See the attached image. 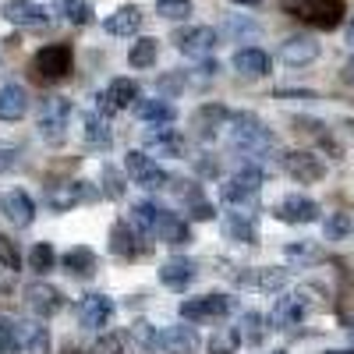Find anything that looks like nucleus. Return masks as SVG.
Masks as SVG:
<instances>
[{
    "label": "nucleus",
    "instance_id": "obj_1",
    "mask_svg": "<svg viewBox=\"0 0 354 354\" xmlns=\"http://www.w3.org/2000/svg\"><path fill=\"white\" fill-rule=\"evenodd\" d=\"M280 11L290 15V18H298L312 28H337L347 15V4L344 0H280Z\"/></svg>",
    "mask_w": 354,
    "mask_h": 354
},
{
    "label": "nucleus",
    "instance_id": "obj_2",
    "mask_svg": "<svg viewBox=\"0 0 354 354\" xmlns=\"http://www.w3.org/2000/svg\"><path fill=\"white\" fill-rule=\"evenodd\" d=\"M230 145L241 153H252V156H266L270 149H277V138L255 113H234L230 117Z\"/></svg>",
    "mask_w": 354,
    "mask_h": 354
},
{
    "label": "nucleus",
    "instance_id": "obj_3",
    "mask_svg": "<svg viewBox=\"0 0 354 354\" xmlns=\"http://www.w3.org/2000/svg\"><path fill=\"white\" fill-rule=\"evenodd\" d=\"M262 181H266L262 167H255V163H241V167L220 185V195H223V202L238 205V209H248V205H255V198H259Z\"/></svg>",
    "mask_w": 354,
    "mask_h": 354
},
{
    "label": "nucleus",
    "instance_id": "obj_4",
    "mask_svg": "<svg viewBox=\"0 0 354 354\" xmlns=\"http://www.w3.org/2000/svg\"><path fill=\"white\" fill-rule=\"evenodd\" d=\"M68 124H71V103L64 96H50V100L39 103L36 131L46 145H61L68 138Z\"/></svg>",
    "mask_w": 354,
    "mask_h": 354
},
{
    "label": "nucleus",
    "instance_id": "obj_5",
    "mask_svg": "<svg viewBox=\"0 0 354 354\" xmlns=\"http://www.w3.org/2000/svg\"><path fill=\"white\" fill-rule=\"evenodd\" d=\"M71 46L68 43H53V46H43L36 57H32V78L36 82H61L68 78L71 71Z\"/></svg>",
    "mask_w": 354,
    "mask_h": 354
},
{
    "label": "nucleus",
    "instance_id": "obj_6",
    "mask_svg": "<svg viewBox=\"0 0 354 354\" xmlns=\"http://www.w3.org/2000/svg\"><path fill=\"white\" fill-rule=\"evenodd\" d=\"M124 174L131 177L138 188H149V192L170 188V181H174V177H170L153 156H145V153H138V149H131V153L124 156Z\"/></svg>",
    "mask_w": 354,
    "mask_h": 354
},
{
    "label": "nucleus",
    "instance_id": "obj_7",
    "mask_svg": "<svg viewBox=\"0 0 354 354\" xmlns=\"http://www.w3.org/2000/svg\"><path fill=\"white\" fill-rule=\"evenodd\" d=\"M174 46L185 57H195V61H205L216 46H220V32L213 25H188L174 32Z\"/></svg>",
    "mask_w": 354,
    "mask_h": 354
},
{
    "label": "nucleus",
    "instance_id": "obj_8",
    "mask_svg": "<svg viewBox=\"0 0 354 354\" xmlns=\"http://www.w3.org/2000/svg\"><path fill=\"white\" fill-rule=\"evenodd\" d=\"M234 308V301L227 294H198V298H185L181 301V319L185 322H216Z\"/></svg>",
    "mask_w": 354,
    "mask_h": 354
},
{
    "label": "nucleus",
    "instance_id": "obj_9",
    "mask_svg": "<svg viewBox=\"0 0 354 354\" xmlns=\"http://www.w3.org/2000/svg\"><path fill=\"white\" fill-rule=\"evenodd\" d=\"M280 163L298 185H315V181L326 177V163H322L315 153H308V149H290V153H283Z\"/></svg>",
    "mask_w": 354,
    "mask_h": 354
},
{
    "label": "nucleus",
    "instance_id": "obj_10",
    "mask_svg": "<svg viewBox=\"0 0 354 354\" xmlns=\"http://www.w3.org/2000/svg\"><path fill=\"white\" fill-rule=\"evenodd\" d=\"M227 117H230V113H227L223 103H202V106L192 113V121H188V124H192V135L202 138V142H213V138L227 128Z\"/></svg>",
    "mask_w": 354,
    "mask_h": 354
},
{
    "label": "nucleus",
    "instance_id": "obj_11",
    "mask_svg": "<svg viewBox=\"0 0 354 354\" xmlns=\"http://www.w3.org/2000/svg\"><path fill=\"white\" fill-rule=\"evenodd\" d=\"M25 305H28V312H32V315L50 319V315H57V312L64 308V294L57 290V287H50V283H43V280H36V283L25 287Z\"/></svg>",
    "mask_w": 354,
    "mask_h": 354
},
{
    "label": "nucleus",
    "instance_id": "obj_12",
    "mask_svg": "<svg viewBox=\"0 0 354 354\" xmlns=\"http://www.w3.org/2000/svg\"><path fill=\"white\" fill-rule=\"evenodd\" d=\"M0 15H4L11 25H18V28H43V25H50V11L43 4H36V0H4Z\"/></svg>",
    "mask_w": 354,
    "mask_h": 354
},
{
    "label": "nucleus",
    "instance_id": "obj_13",
    "mask_svg": "<svg viewBox=\"0 0 354 354\" xmlns=\"http://www.w3.org/2000/svg\"><path fill=\"white\" fill-rule=\"evenodd\" d=\"M277 220H283V223H315L319 216H322V209H319V202H312L308 195H283L280 202H277Z\"/></svg>",
    "mask_w": 354,
    "mask_h": 354
},
{
    "label": "nucleus",
    "instance_id": "obj_14",
    "mask_svg": "<svg viewBox=\"0 0 354 354\" xmlns=\"http://www.w3.org/2000/svg\"><path fill=\"white\" fill-rule=\"evenodd\" d=\"M142 238H145V234H138L131 220H117L110 227V252L121 255V259H135V255L145 252V241Z\"/></svg>",
    "mask_w": 354,
    "mask_h": 354
},
{
    "label": "nucleus",
    "instance_id": "obj_15",
    "mask_svg": "<svg viewBox=\"0 0 354 354\" xmlns=\"http://www.w3.org/2000/svg\"><path fill=\"white\" fill-rule=\"evenodd\" d=\"M153 238L163 241V245H170V248H181V245H192V227H188V220H181L177 213L160 209V220H156Z\"/></svg>",
    "mask_w": 354,
    "mask_h": 354
},
{
    "label": "nucleus",
    "instance_id": "obj_16",
    "mask_svg": "<svg viewBox=\"0 0 354 354\" xmlns=\"http://www.w3.org/2000/svg\"><path fill=\"white\" fill-rule=\"evenodd\" d=\"M138 103V82L131 78H113L103 93H100V106L103 113H113V110H128Z\"/></svg>",
    "mask_w": 354,
    "mask_h": 354
},
{
    "label": "nucleus",
    "instance_id": "obj_17",
    "mask_svg": "<svg viewBox=\"0 0 354 354\" xmlns=\"http://www.w3.org/2000/svg\"><path fill=\"white\" fill-rule=\"evenodd\" d=\"M110 319H113V301L106 298V294H85V298L78 301V322L85 330H100Z\"/></svg>",
    "mask_w": 354,
    "mask_h": 354
},
{
    "label": "nucleus",
    "instance_id": "obj_18",
    "mask_svg": "<svg viewBox=\"0 0 354 354\" xmlns=\"http://www.w3.org/2000/svg\"><path fill=\"white\" fill-rule=\"evenodd\" d=\"M142 145L153 149L156 156H181L185 153V135H177L167 124H153L149 131H142Z\"/></svg>",
    "mask_w": 354,
    "mask_h": 354
},
{
    "label": "nucleus",
    "instance_id": "obj_19",
    "mask_svg": "<svg viewBox=\"0 0 354 354\" xmlns=\"http://www.w3.org/2000/svg\"><path fill=\"white\" fill-rule=\"evenodd\" d=\"M0 213H4L15 227H32V220H36V202L28 198V192L11 188L4 198H0Z\"/></svg>",
    "mask_w": 354,
    "mask_h": 354
},
{
    "label": "nucleus",
    "instance_id": "obj_20",
    "mask_svg": "<svg viewBox=\"0 0 354 354\" xmlns=\"http://www.w3.org/2000/svg\"><path fill=\"white\" fill-rule=\"evenodd\" d=\"M308 305L301 294H283V298L273 305L270 312V330H290V326H298V322L305 319Z\"/></svg>",
    "mask_w": 354,
    "mask_h": 354
},
{
    "label": "nucleus",
    "instance_id": "obj_21",
    "mask_svg": "<svg viewBox=\"0 0 354 354\" xmlns=\"http://www.w3.org/2000/svg\"><path fill=\"white\" fill-rule=\"evenodd\" d=\"M319 57V43L312 36H287L283 46H280V61L287 68H305Z\"/></svg>",
    "mask_w": 354,
    "mask_h": 354
},
{
    "label": "nucleus",
    "instance_id": "obj_22",
    "mask_svg": "<svg viewBox=\"0 0 354 354\" xmlns=\"http://www.w3.org/2000/svg\"><path fill=\"white\" fill-rule=\"evenodd\" d=\"M230 64L241 78H262V75H270V53L259 50V46H241L238 53H234Z\"/></svg>",
    "mask_w": 354,
    "mask_h": 354
},
{
    "label": "nucleus",
    "instance_id": "obj_23",
    "mask_svg": "<svg viewBox=\"0 0 354 354\" xmlns=\"http://www.w3.org/2000/svg\"><path fill=\"white\" fill-rule=\"evenodd\" d=\"M25 113H28V93L25 88L15 85V82L0 85V121L15 124V121H21Z\"/></svg>",
    "mask_w": 354,
    "mask_h": 354
},
{
    "label": "nucleus",
    "instance_id": "obj_24",
    "mask_svg": "<svg viewBox=\"0 0 354 354\" xmlns=\"http://www.w3.org/2000/svg\"><path fill=\"white\" fill-rule=\"evenodd\" d=\"M234 280L241 287H255V290H283L290 273L287 270H241V273H234Z\"/></svg>",
    "mask_w": 354,
    "mask_h": 354
},
{
    "label": "nucleus",
    "instance_id": "obj_25",
    "mask_svg": "<svg viewBox=\"0 0 354 354\" xmlns=\"http://www.w3.org/2000/svg\"><path fill=\"white\" fill-rule=\"evenodd\" d=\"M82 138H85V145H93V149H110V142H113L110 121L96 110L82 113Z\"/></svg>",
    "mask_w": 354,
    "mask_h": 354
},
{
    "label": "nucleus",
    "instance_id": "obj_26",
    "mask_svg": "<svg viewBox=\"0 0 354 354\" xmlns=\"http://www.w3.org/2000/svg\"><path fill=\"white\" fill-rule=\"evenodd\" d=\"M100 195V188H93L88 181H68L57 192H50V205L53 209H68V205H78V202H93Z\"/></svg>",
    "mask_w": 354,
    "mask_h": 354
},
{
    "label": "nucleus",
    "instance_id": "obj_27",
    "mask_svg": "<svg viewBox=\"0 0 354 354\" xmlns=\"http://www.w3.org/2000/svg\"><path fill=\"white\" fill-rule=\"evenodd\" d=\"M160 347L167 354H195L198 351V333H195V326H167L160 333Z\"/></svg>",
    "mask_w": 354,
    "mask_h": 354
},
{
    "label": "nucleus",
    "instance_id": "obj_28",
    "mask_svg": "<svg viewBox=\"0 0 354 354\" xmlns=\"http://www.w3.org/2000/svg\"><path fill=\"white\" fill-rule=\"evenodd\" d=\"M142 8H135V4H128V8H117L106 21H103V28L110 36H121V39H128V36H135L138 28H142Z\"/></svg>",
    "mask_w": 354,
    "mask_h": 354
},
{
    "label": "nucleus",
    "instance_id": "obj_29",
    "mask_svg": "<svg viewBox=\"0 0 354 354\" xmlns=\"http://www.w3.org/2000/svg\"><path fill=\"white\" fill-rule=\"evenodd\" d=\"M160 280H163V287H170V290H185V287L195 280V262H192V259H167V262L160 266Z\"/></svg>",
    "mask_w": 354,
    "mask_h": 354
},
{
    "label": "nucleus",
    "instance_id": "obj_30",
    "mask_svg": "<svg viewBox=\"0 0 354 354\" xmlns=\"http://www.w3.org/2000/svg\"><path fill=\"white\" fill-rule=\"evenodd\" d=\"M223 234H227V241H241V245H255L259 241L252 213H227L223 216Z\"/></svg>",
    "mask_w": 354,
    "mask_h": 354
},
{
    "label": "nucleus",
    "instance_id": "obj_31",
    "mask_svg": "<svg viewBox=\"0 0 354 354\" xmlns=\"http://www.w3.org/2000/svg\"><path fill=\"white\" fill-rule=\"evenodd\" d=\"M135 113L142 117L145 124H174L177 121V110L167 100H138L135 103Z\"/></svg>",
    "mask_w": 354,
    "mask_h": 354
},
{
    "label": "nucleus",
    "instance_id": "obj_32",
    "mask_svg": "<svg viewBox=\"0 0 354 354\" xmlns=\"http://www.w3.org/2000/svg\"><path fill=\"white\" fill-rule=\"evenodd\" d=\"M61 262H64V273H71V277H78V280H88V277L96 273V252L85 248V245L71 248Z\"/></svg>",
    "mask_w": 354,
    "mask_h": 354
},
{
    "label": "nucleus",
    "instance_id": "obj_33",
    "mask_svg": "<svg viewBox=\"0 0 354 354\" xmlns=\"http://www.w3.org/2000/svg\"><path fill=\"white\" fill-rule=\"evenodd\" d=\"M266 330H270V326H266L262 312H241L238 326H234V337H238V344H262Z\"/></svg>",
    "mask_w": 354,
    "mask_h": 354
},
{
    "label": "nucleus",
    "instance_id": "obj_34",
    "mask_svg": "<svg viewBox=\"0 0 354 354\" xmlns=\"http://www.w3.org/2000/svg\"><path fill=\"white\" fill-rule=\"evenodd\" d=\"M18 337H21V351H28V354H46V347H50L43 322H18Z\"/></svg>",
    "mask_w": 354,
    "mask_h": 354
},
{
    "label": "nucleus",
    "instance_id": "obj_35",
    "mask_svg": "<svg viewBox=\"0 0 354 354\" xmlns=\"http://www.w3.org/2000/svg\"><path fill=\"white\" fill-rule=\"evenodd\" d=\"M128 220L135 223V230H138V234L153 238L156 220H160V205H153V202H135V205H131V213H128Z\"/></svg>",
    "mask_w": 354,
    "mask_h": 354
},
{
    "label": "nucleus",
    "instance_id": "obj_36",
    "mask_svg": "<svg viewBox=\"0 0 354 354\" xmlns=\"http://www.w3.org/2000/svg\"><path fill=\"white\" fill-rule=\"evenodd\" d=\"M156 57H160V43L149 39V36H142V39L131 43V50H128V64L142 71V68H153V64H156Z\"/></svg>",
    "mask_w": 354,
    "mask_h": 354
},
{
    "label": "nucleus",
    "instance_id": "obj_37",
    "mask_svg": "<svg viewBox=\"0 0 354 354\" xmlns=\"http://www.w3.org/2000/svg\"><path fill=\"white\" fill-rule=\"evenodd\" d=\"M354 234V216L351 213H330L322 220V238L326 241H344Z\"/></svg>",
    "mask_w": 354,
    "mask_h": 354
},
{
    "label": "nucleus",
    "instance_id": "obj_38",
    "mask_svg": "<svg viewBox=\"0 0 354 354\" xmlns=\"http://www.w3.org/2000/svg\"><path fill=\"white\" fill-rule=\"evenodd\" d=\"M57 15H64L71 25H88L93 21V4L88 0H53Z\"/></svg>",
    "mask_w": 354,
    "mask_h": 354
},
{
    "label": "nucleus",
    "instance_id": "obj_39",
    "mask_svg": "<svg viewBox=\"0 0 354 354\" xmlns=\"http://www.w3.org/2000/svg\"><path fill=\"white\" fill-rule=\"evenodd\" d=\"M223 36L227 39H234V43H238V39H255L259 36V25L252 21V18H238V15H230L227 21H223Z\"/></svg>",
    "mask_w": 354,
    "mask_h": 354
},
{
    "label": "nucleus",
    "instance_id": "obj_40",
    "mask_svg": "<svg viewBox=\"0 0 354 354\" xmlns=\"http://www.w3.org/2000/svg\"><path fill=\"white\" fill-rule=\"evenodd\" d=\"M216 75H220V64L216 61H198V68H192V71H185V82L188 85H195V88H202V85H209V82H216Z\"/></svg>",
    "mask_w": 354,
    "mask_h": 354
},
{
    "label": "nucleus",
    "instance_id": "obj_41",
    "mask_svg": "<svg viewBox=\"0 0 354 354\" xmlns=\"http://www.w3.org/2000/svg\"><path fill=\"white\" fill-rule=\"evenodd\" d=\"M156 15L167 21H185L192 15V0H156Z\"/></svg>",
    "mask_w": 354,
    "mask_h": 354
},
{
    "label": "nucleus",
    "instance_id": "obj_42",
    "mask_svg": "<svg viewBox=\"0 0 354 354\" xmlns=\"http://www.w3.org/2000/svg\"><path fill=\"white\" fill-rule=\"evenodd\" d=\"M15 351H21L18 322L15 319H0V354H15Z\"/></svg>",
    "mask_w": 354,
    "mask_h": 354
},
{
    "label": "nucleus",
    "instance_id": "obj_43",
    "mask_svg": "<svg viewBox=\"0 0 354 354\" xmlns=\"http://www.w3.org/2000/svg\"><path fill=\"white\" fill-rule=\"evenodd\" d=\"M53 262H57V255H53V248H50L46 241L28 252V266H32L36 273H50V270H53Z\"/></svg>",
    "mask_w": 354,
    "mask_h": 354
},
{
    "label": "nucleus",
    "instance_id": "obj_44",
    "mask_svg": "<svg viewBox=\"0 0 354 354\" xmlns=\"http://www.w3.org/2000/svg\"><path fill=\"white\" fill-rule=\"evenodd\" d=\"M131 337H135L145 351H156V347H160V333H156V326H149V322H135Z\"/></svg>",
    "mask_w": 354,
    "mask_h": 354
},
{
    "label": "nucleus",
    "instance_id": "obj_45",
    "mask_svg": "<svg viewBox=\"0 0 354 354\" xmlns=\"http://www.w3.org/2000/svg\"><path fill=\"white\" fill-rule=\"evenodd\" d=\"M103 192L110 198H121L124 195V177H121V170H117V167H103Z\"/></svg>",
    "mask_w": 354,
    "mask_h": 354
},
{
    "label": "nucleus",
    "instance_id": "obj_46",
    "mask_svg": "<svg viewBox=\"0 0 354 354\" xmlns=\"http://www.w3.org/2000/svg\"><path fill=\"white\" fill-rule=\"evenodd\" d=\"M18 262H21V259H18V248H15V241L0 234V270H11V273H15V270H18Z\"/></svg>",
    "mask_w": 354,
    "mask_h": 354
},
{
    "label": "nucleus",
    "instance_id": "obj_47",
    "mask_svg": "<svg viewBox=\"0 0 354 354\" xmlns=\"http://www.w3.org/2000/svg\"><path fill=\"white\" fill-rule=\"evenodd\" d=\"M234 351H238V337H234V330L230 333H216L209 340V354H234Z\"/></svg>",
    "mask_w": 354,
    "mask_h": 354
},
{
    "label": "nucleus",
    "instance_id": "obj_48",
    "mask_svg": "<svg viewBox=\"0 0 354 354\" xmlns=\"http://www.w3.org/2000/svg\"><path fill=\"white\" fill-rule=\"evenodd\" d=\"M96 354H124V337L103 333V337L96 340Z\"/></svg>",
    "mask_w": 354,
    "mask_h": 354
},
{
    "label": "nucleus",
    "instance_id": "obj_49",
    "mask_svg": "<svg viewBox=\"0 0 354 354\" xmlns=\"http://www.w3.org/2000/svg\"><path fill=\"white\" fill-rule=\"evenodd\" d=\"M287 255H290V259H315L319 252H315L312 245H301V241H298V245H287Z\"/></svg>",
    "mask_w": 354,
    "mask_h": 354
},
{
    "label": "nucleus",
    "instance_id": "obj_50",
    "mask_svg": "<svg viewBox=\"0 0 354 354\" xmlns=\"http://www.w3.org/2000/svg\"><path fill=\"white\" fill-rule=\"evenodd\" d=\"M195 170H198V174H205V177H216V170H220V167H216V160H202V156H195Z\"/></svg>",
    "mask_w": 354,
    "mask_h": 354
},
{
    "label": "nucleus",
    "instance_id": "obj_51",
    "mask_svg": "<svg viewBox=\"0 0 354 354\" xmlns=\"http://www.w3.org/2000/svg\"><path fill=\"white\" fill-rule=\"evenodd\" d=\"M213 216V205L209 202H195L192 205V220H209Z\"/></svg>",
    "mask_w": 354,
    "mask_h": 354
},
{
    "label": "nucleus",
    "instance_id": "obj_52",
    "mask_svg": "<svg viewBox=\"0 0 354 354\" xmlns=\"http://www.w3.org/2000/svg\"><path fill=\"white\" fill-rule=\"evenodd\" d=\"M11 163H15V149H4V145H0V174H4Z\"/></svg>",
    "mask_w": 354,
    "mask_h": 354
},
{
    "label": "nucleus",
    "instance_id": "obj_53",
    "mask_svg": "<svg viewBox=\"0 0 354 354\" xmlns=\"http://www.w3.org/2000/svg\"><path fill=\"white\" fill-rule=\"evenodd\" d=\"M340 78H344L347 85H354V57H351V61H347V64L340 68Z\"/></svg>",
    "mask_w": 354,
    "mask_h": 354
},
{
    "label": "nucleus",
    "instance_id": "obj_54",
    "mask_svg": "<svg viewBox=\"0 0 354 354\" xmlns=\"http://www.w3.org/2000/svg\"><path fill=\"white\" fill-rule=\"evenodd\" d=\"M347 43L354 46V15H351V21H347Z\"/></svg>",
    "mask_w": 354,
    "mask_h": 354
},
{
    "label": "nucleus",
    "instance_id": "obj_55",
    "mask_svg": "<svg viewBox=\"0 0 354 354\" xmlns=\"http://www.w3.org/2000/svg\"><path fill=\"white\" fill-rule=\"evenodd\" d=\"M230 4H241V8H255V4H262V0H230Z\"/></svg>",
    "mask_w": 354,
    "mask_h": 354
},
{
    "label": "nucleus",
    "instance_id": "obj_56",
    "mask_svg": "<svg viewBox=\"0 0 354 354\" xmlns=\"http://www.w3.org/2000/svg\"><path fill=\"white\" fill-rule=\"evenodd\" d=\"M326 354H354V351H326Z\"/></svg>",
    "mask_w": 354,
    "mask_h": 354
},
{
    "label": "nucleus",
    "instance_id": "obj_57",
    "mask_svg": "<svg viewBox=\"0 0 354 354\" xmlns=\"http://www.w3.org/2000/svg\"><path fill=\"white\" fill-rule=\"evenodd\" d=\"M351 344H354V326H351Z\"/></svg>",
    "mask_w": 354,
    "mask_h": 354
},
{
    "label": "nucleus",
    "instance_id": "obj_58",
    "mask_svg": "<svg viewBox=\"0 0 354 354\" xmlns=\"http://www.w3.org/2000/svg\"><path fill=\"white\" fill-rule=\"evenodd\" d=\"M68 354H82V351H68Z\"/></svg>",
    "mask_w": 354,
    "mask_h": 354
},
{
    "label": "nucleus",
    "instance_id": "obj_59",
    "mask_svg": "<svg viewBox=\"0 0 354 354\" xmlns=\"http://www.w3.org/2000/svg\"><path fill=\"white\" fill-rule=\"evenodd\" d=\"M273 354H283V351H273Z\"/></svg>",
    "mask_w": 354,
    "mask_h": 354
}]
</instances>
